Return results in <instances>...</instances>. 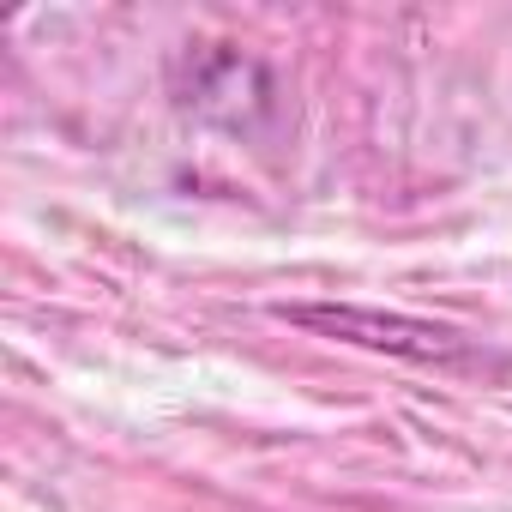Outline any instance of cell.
<instances>
[{"instance_id": "cell-1", "label": "cell", "mask_w": 512, "mask_h": 512, "mask_svg": "<svg viewBox=\"0 0 512 512\" xmlns=\"http://www.w3.org/2000/svg\"><path fill=\"white\" fill-rule=\"evenodd\" d=\"M284 314H290V320H302V326H320V332H338V338L374 344V350L422 356V362H458V356L470 350L452 326L398 320V314H374V308H284Z\"/></svg>"}]
</instances>
